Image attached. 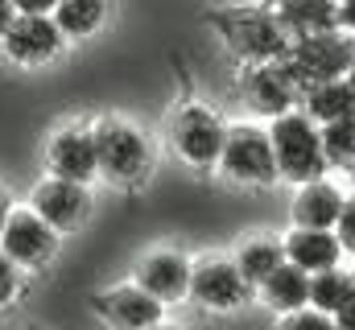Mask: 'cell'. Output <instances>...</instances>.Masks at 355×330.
Wrapping results in <instances>:
<instances>
[{"label":"cell","instance_id":"obj_12","mask_svg":"<svg viewBox=\"0 0 355 330\" xmlns=\"http://www.w3.org/2000/svg\"><path fill=\"white\" fill-rule=\"evenodd\" d=\"M240 91H244L248 107L257 116H265V120L302 103V87H297V79L289 75V67L281 58L277 62H248L244 75H240Z\"/></svg>","mask_w":355,"mask_h":330},{"label":"cell","instance_id":"obj_22","mask_svg":"<svg viewBox=\"0 0 355 330\" xmlns=\"http://www.w3.org/2000/svg\"><path fill=\"white\" fill-rule=\"evenodd\" d=\"M347 289H352V268H343V264H331L322 272H310V302L318 310H327V314H335L343 306Z\"/></svg>","mask_w":355,"mask_h":330},{"label":"cell","instance_id":"obj_5","mask_svg":"<svg viewBox=\"0 0 355 330\" xmlns=\"http://www.w3.org/2000/svg\"><path fill=\"white\" fill-rule=\"evenodd\" d=\"M223 137H227V120H223L215 107L198 103V99L178 103L174 116H170V149H174L190 169H198V173L219 169Z\"/></svg>","mask_w":355,"mask_h":330},{"label":"cell","instance_id":"obj_10","mask_svg":"<svg viewBox=\"0 0 355 330\" xmlns=\"http://www.w3.org/2000/svg\"><path fill=\"white\" fill-rule=\"evenodd\" d=\"M29 207L54 223L62 236L83 227L95 211V198H91V186L87 182H71V177H58V173H46L33 190H29Z\"/></svg>","mask_w":355,"mask_h":330},{"label":"cell","instance_id":"obj_6","mask_svg":"<svg viewBox=\"0 0 355 330\" xmlns=\"http://www.w3.org/2000/svg\"><path fill=\"white\" fill-rule=\"evenodd\" d=\"M219 169L240 186H277L281 173H277V157H272L268 124H252V120L227 124Z\"/></svg>","mask_w":355,"mask_h":330},{"label":"cell","instance_id":"obj_28","mask_svg":"<svg viewBox=\"0 0 355 330\" xmlns=\"http://www.w3.org/2000/svg\"><path fill=\"white\" fill-rule=\"evenodd\" d=\"M335 8H339V29L355 33V0H335Z\"/></svg>","mask_w":355,"mask_h":330},{"label":"cell","instance_id":"obj_20","mask_svg":"<svg viewBox=\"0 0 355 330\" xmlns=\"http://www.w3.org/2000/svg\"><path fill=\"white\" fill-rule=\"evenodd\" d=\"M232 260H236V268L244 272V281L257 289L268 272L285 260V248H281V240H272V236H252V240H244V244L236 248Z\"/></svg>","mask_w":355,"mask_h":330},{"label":"cell","instance_id":"obj_9","mask_svg":"<svg viewBox=\"0 0 355 330\" xmlns=\"http://www.w3.org/2000/svg\"><path fill=\"white\" fill-rule=\"evenodd\" d=\"M62 50H67V33L50 12H17V21L0 37V54L12 67H29V71L62 58Z\"/></svg>","mask_w":355,"mask_h":330},{"label":"cell","instance_id":"obj_2","mask_svg":"<svg viewBox=\"0 0 355 330\" xmlns=\"http://www.w3.org/2000/svg\"><path fill=\"white\" fill-rule=\"evenodd\" d=\"M91 137H95V162L103 182L132 190L153 173V145L137 124L120 116H99L91 124Z\"/></svg>","mask_w":355,"mask_h":330},{"label":"cell","instance_id":"obj_26","mask_svg":"<svg viewBox=\"0 0 355 330\" xmlns=\"http://www.w3.org/2000/svg\"><path fill=\"white\" fill-rule=\"evenodd\" d=\"M335 236L343 244V256H355V194H347V202L335 219Z\"/></svg>","mask_w":355,"mask_h":330},{"label":"cell","instance_id":"obj_25","mask_svg":"<svg viewBox=\"0 0 355 330\" xmlns=\"http://www.w3.org/2000/svg\"><path fill=\"white\" fill-rule=\"evenodd\" d=\"M17 293H21V264H12V260L4 256V248H0V310L12 306Z\"/></svg>","mask_w":355,"mask_h":330},{"label":"cell","instance_id":"obj_1","mask_svg":"<svg viewBox=\"0 0 355 330\" xmlns=\"http://www.w3.org/2000/svg\"><path fill=\"white\" fill-rule=\"evenodd\" d=\"M202 25L223 42V50L240 67H248V62H277V58L289 54V42H293V33L277 21V12L268 8L265 0L207 8Z\"/></svg>","mask_w":355,"mask_h":330},{"label":"cell","instance_id":"obj_3","mask_svg":"<svg viewBox=\"0 0 355 330\" xmlns=\"http://www.w3.org/2000/svg\"><path fill=\"white\" fill-rule=\"evenodd\" d=\"M268 137H272V157H277V173L281 182H310V177H327L331 162L322 153V128L318 120H310L297 107L281 112L268 120Z\"/></svg>","mask_w":355,"mask_h":330},{"label":"cell","instance_id":"obj_15","mask_svg":"<svg viewBox=\"0 0 355 330\" xmlns=\"http://www.w3.org/2000/svg\"><path fill=\"white\" fill-rule=\"evenodd\" d=\"M343 202H347L343 186H335L331 177H310V182H297V186H293L289 219H293L297 227H335Z\"/></svg>","mask_w":355,"mask_h":330},{"label":"cell","instance_id":"obj_19","mask_svg":"<svg viewBox=\"0 0 355 330\" xmlns=\"http://www.w3.org/2000/svg\"><path fill=\"white\" fill-rule=\"evenodd\" d=\"M265 4L277 12V21H281L293 37L318 33V29H335V25H339L335 0H265Z\"/></svg>","mask_w":355,"mask_h":330},{"label":"cell","instance_id":"obj_29","mask_svg":"<svg viewBox=\"0 0 355 330\" xmlns=\"http://www.w3.org/2000/svg\"><path fill=\"white\" fill-rule=\"evenodd\" d=\"M12 4H17V12H54L58 0H12Z\"/></svg>","mask_w":355,"mask_h":330},{"label":"cell","instance_id":"obj_33","mask_svg":"<svg viewBox=\"0 0 355 330\" xmlns=\"http://www.w3.org/2000/svg\"><path fill=\"white\" fill-rule=\"evenodd\" d=\"M347 82L355 87V58H352V67H347Z\"/></svg>","mask_w":355,"mask_h":330},{"label":"cell","instance_id":"obj_21","mask_svg":"<svg viewBox=\"0 0 355 330\" xmlns=\"http://www.w3.org/2000/svg\"><path fill=\"white\" fill-rule=\"evenodd\" d=\"M50 17L58 21V29L67 33V42H83V37H91L103 25L107 0H58Z\"/></svg>","mask_w":355,"mask_h":330},{"label":"cell","instance_id":"obj_7","mask_svg":"<svg viewBox=\"0 0 355 330\" xmlns=\"http://www.w3.org/2000/svg\"><path fill=\"white\" fill-rule=\"evenodd\" d=\"M0 248L12 264H21V272H42L54 264L58 248H62V232L54 223H46L29 202L25 207H12L8 219H4V232H0Z\"/></svg>","mask_w":355,"mask_h":330},{"label":"cell","instance_id":"obj_17","mask_svg":"<svg viewBox=\"0 0 355 330\" xmlns=\"http://www.w3.org/2000/svg\"><path fill=\"white\" fill-rule=\"evenodd\" d=\"M257 297L272 310V318L285 314V310H293V306H306L310 302V272L297 268L293 260H281L265 281L257 285Z\"/></svg>","mask_w":355,"mask_h":330},{"label":"cell","instance_id":"obj_14","mask_svg":"<svg viewBox=\"0 0 355 330\" xmlns=\"http://www.w3.org/2000/svg\"><path fill=\"white\" fill-rule=\"evenodd\" d=\"M190 264L194 260L174 252V248H157V252L137 260V277L132 281L141 289H149L157 302L174 306V302H186V293H190Z\"/></svg>","mask_w":355,"mask_h":330},{"label":"cell","instance_id":"obj_18","mask_svg":"<svg viewBox=\"0 0 355 330\" xmlns=\"http://www.w3.org/2000/svg\"><path fill=\"white\" fill-rule=\"evenodd\" d=\"M302 112L310 116V120H318V124H331V120H347L355 116V87L343 79H322L314 82V87H306V95H302Z\"/></svg>","mask_w":355,"mask_h":330},{"label":"cell","instance_id":"obj_27","mask_svg":"<svg viewBox=\"0 0 355 330\" xmlns=\"http://www.w3.org/2000/svg\"><path fill=\"white\" fill-rule=\"evenodd\" d=\"M335 327L339 330H355V268H352V289H347L343 306L335 310Z\"/></svg>","mask_w":355,"mask_h":330},{"label":"cell","instance_id":"obj_34","mask_svg":"<svg viewBox=\"0 0 355 330\" xmlns=\"http://www.w3.org/2000/svg\"><path fill=\"white\" fill-rule=\"evenodd\" d=\"M352 194H355V190H352Z\"/></svg>","mask_w":355,"mask_h":330},{"label":"cell","instance_id":"obj_11","mask_svg":"<svg viewBox=\"0 0 355 330\" xmlns=\"http://www.w3.org/2000/svg\"><path fill=\"white\" fill-rule=\"evenodd\" d=\"M91 310L99 322L120 330H149L166 322V302H157L149 289H141L137 281L132 285H112V289H99L91 293Z\"/></svg>","mask_w":355,"mask_h":330},{"label":"cell","instance_id":"obj_30","mask_svg":"<svg viewBox=\"0 0 355 330\" xmlns=\"http://www.w3.org/2000/svg\"><path fill=\"white\" fill-rule=\"evenodd\" d=\"M12 21H17V4H12V0H0V37L8 33Z\"/></svg>","mask_w":355,"mask_h":330},{"label":"cell","instance_id":"obj_32","mask_svg":"<svg viewBox=\"0 0 355 330\" xmlns=\"http://www.w3.org/2000/svg\"><path fill=\"white\" fill-rule=\"evenodd\" d=\"M343 173H347V182H352V190H355V153H352V162L343 165Z\"/></svg>","mask_w":355,"mask_h":330},{"label":"cell","instance_id":"obj_31","mask_svg":"<svg viewBox=\"0 0 355 330\" xmlns=\"http://www.w3.org/2000/svg\"><path fill=\"white\" fill-rule=\"evenodd\" d=\"M8 211H12V198H8V190L0 186V232H4V219H8Z\"/></svg>","mask_w":355,"mask_h":330},{"label":"cell","instance_id":"obj_24","mask_svg":"<svg viewBox=\"0 0 355 330\" xmlns=\"http://www.w3.org/2000/svg\"><path fill=\"white\" fill-rule=\"evenodd\" d=\"M277 327L281 330H335V314H327L314 302H306V306H293V310L277 314Z\"/></svg>","mask_w":355,"mask_h":330},{"label":"cell","instance_id":"obj_16","mask_svg":"<svg viewBox=\"0 0 355 330\" xmlns=\"http://www.w3.org/2000/svg\"><path fill=\"white\" fill-rule=\"evenodd\" d=\"M281 248H285V260H293L306 272H322L331 264H343V244H339L335 227H297L293 223L281 236Z\"/></svg>","mask_w":355,"mask_h":330},{"label":"cell","instance_id":"obj_4","mask_svg":"<svg viewBox=\"0 0 355 330\" xmlns=\"http://www.w3.org/2000/svg\"><path fill=\"white\" fill-rule=\"evenodd\" d=\"M352 58H355V33L335 25V29H318V33L293 37L289 54L281 62L289 67V75L297 79L302 95H306V87H314V82L343 79L347 67H352Z\"/></svg>","mask_w":355,"mask_h":330},{"label":"cell","instance_id":"obj_23","mask_svg":"<svg viewBox=\"0 0 355 330\" xmlns=\"http://www.w3.org/2000/svg\"><path fill=\"white\" fill-rule=\"evenodd\" d=\"M318 128H322V153H327L331 169H343V165L352 162V153H355V116L318 124Z\"/></svg>","mask_w":355,"mask_h":330},{"label":"cell","instance_id":"obj_13","mask_svg":"<svg viewBox=\"0 0 355 330\" xmlns=\"http://www.w3.org/2000/svg\"><path fill=\"white\" fill-rule=\"evenodd\" d=\"M46 173H58V177H71V182H87V186L99 177L91 124H62L46 141Z\"/></svg>","mask_w":355,"mask_h":330},{"label":"cell","instance_id":"obj_8","mask_svg":"<svg viewBox=\"0 0 355 330\" xmlns=\"http://www.w3.org/2000/svg\"><path fill=\"white\" fill-rule=\"evenodd\" d=\"M248 297H257V289L244 281V272L236 268V260L202 256V260L190 264V293H186V302H194V306H202L211 314H232Z\"/></svg>","mask_w":355,"mask_h":330}]
</instances>
